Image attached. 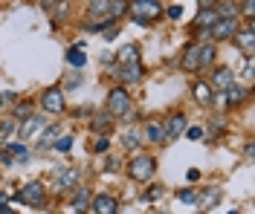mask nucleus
I'll return each instance as SVG.
<instances>
[{
  "label": "nucleus",
  "mask_w": 255,
  "mask_h": 214,
  "mask_svg": "<svg viewBox=\"0 0 255 214\" xmlns=\"http://www.w3.org/2000/svg\"><path fill=\"white\" fill-rule=\"evenodd\" d=\"M189 128V122H186V116L183 113H171L165 122H162V133H165V142H171V139H177L180 133Z\"/></svg>",
  "instance_id": "9"
},
{
  "label": "nucleus",
  "mask_w": 255,
  "mask_h": 214,
  "mask_svg": "<svg viewBox=\"0 0 255 214\" xmlns=\"http://www.w3.org/2000/svg\"><path fill=\"white\" fill-rule=\"evenodd\" d=\"M15 128H17V122H15V119H6V122H0V142H3V139H9Z\"/></svg>",
  "instance_id": "32"
},
{
  "label": "nucleus",
  "mask_w": 255,
  "mask_h": 214,
  "mask_svg": "<svg viewBox=\"0 0 255 214\" xmlns=\"http://www.w3.org/2000/svg\"><path fill=\"white\" fill-rule=\"evenodd\" d=\"M148 139L159 145V142H165V133H162V122H148Z\"/></svg>",
  "instance_id": "26"
},
{
  "label": "nucleus",
  "mask_w": 255,
  "mask_h": 214,
  "mask_svg": "<svg viewBox=\"0 0 255 214\" xmlns=\"http://www.w3.org/2000/svg\"><path fill=\"white\" fill-rule=\"evenodd\" d=\"M90 150H93V153H108V150H111V139H108V136H99V139H93Z\"/></svg>",
  "instance_id": "31"
},
{
  "label": "nucleus",
  "mask_w": 255,
  "mask_h": 214,
  "mask_svg": "<svg viewBox=\"0 0 255 214\" xmlns=\"http://www.w3.org/2000/svg\"><path fill=\"white\" fill-rule=\"evenodd\" d=\"M162 194H165V188H162V185H151V188L142 194V200H145V203H154V200H159Z\"/></svg>",
  "instance_id": "33"
},
{
  "label": "nucleus",
  "mask_w": 255,
  "mask_h": 214,
  "mask_svg": "<svg viewBox=\"0 0 255 214\" xmlns=\"http://www.w3.org/2000/svg\"><path fill=\"white\" fill-rule=\"evenodd\" d=\"M76 182H79V168H58V174H55V188L58 191H70Z\"/></svg>",
  "instance_id": "12"
},
{
  "label": "nucleus",
  "mask_w": 255,
  "mask_h": 214,
  "mask_svg": "<svg viewBox=\"0 0 255 214\" xmlns=\"http://www.w3.org/2000/svg\"><path fill=\"white\" fill-rule=\"evenodd\" d=\"M55 139H58V128H47V131H44V142H41V145H44V148H49Z\"/></svg>",
  "instance_id": "37"
},
{
  "label": "nucleus",
  "mask_w": 255,
  "mask_h": 214,
  "mask_svg": "<svg viewBox=\"0 0 255 214\" xmlns=\"http://www.w3.org/2000/svg\"><path fill=\"white\" fill-rule=\"evenodd\" d=\"M6 153L17 156L20 162H26V159H29V150H26V145H20V142H9V145H6Z\"/></svg>",
  "instance_id": "27"
},
{
  "label": "nucleus",
  "mask_w": 255,
  "mask_h": 214,
  "mask_svg": "<svg viewBox=\"0 0 255 214\" xmlns=\"http://www.w3.org/2000/svg\"><path fill=\"white\" fill-rule=\"evenodd\" d=\"M90 212L93 214H119V200L113 194H96L90 200Z\"/></svg>",
  "instance_id": "8"
},
{
  "label": "nucleus",
  "mask_w": 255,
  "mask_h": 214,
  "mask_svg": "<svg viewBox=\"0 0 255 214\" xmlns=\"http://www.w3.org/2000/svg\"><path fill=\"white\" fill-rule=\"evenodd\" d=\"M67 64L76 67V70H81V67L87 64V55H84L79 47H70V50H67Z\"/></svg>",
  "instance_id": "25"
},
{
  "label": "nucleus",
  "mask_w": 255,
  "mask_h": 214,
  "mask_svg": "<svg viewBox=\"0 0 255 214\" xmlns=\"http://www.w3.org/2000/svg\"><path fill=\"white\" fill-rule=\"evenodd\" d=\"M90 188H76V197H73V206H70V214H84L90 209Z\"/></svg>",
  "instance_id": "15"
},
{
  "label": "nucleus",
  "mask_w": 255,
  "mask_h": 214,
  "mask_svg": "<svg viewBox=\"0 0 255 214\" xmlns=\"http://www.w3.org/2000/svg\"><path fill=\"white\" fill-rule=\"evenodd\" d=\"M197 200H200V209L206 212V209H215L218 203H221V188H206L203 194H197Z\"/></svg>",
  "instance_id": "20"
},
{
  "label": "nucleus",
  "mask_w": 255,
  "mask_h": 214,
  "mask_svg": "<svg viewBox=\"0 0 255 214\" xmlns=\"http://www.w3.org/2000/svg\"><path fill=\"white\" fill-rule=\"evenodd\" d=\"M90 128H93V133H111V128H113V116L105 110V113H96L93 116V122H90Z\"/></svg>",
  "instance_id": "18"
},
{
  "label": "nucleus",
  "mask_w": 255,
  "mask_h": 214,
  "mask_svg": "<svg viewBox=\"0 0 255 214\" xmlns=\"http://www.w3.org/2000/svg\"><path fill=\"white\" fill-rule=\"evenodd\" d=\"M154 168H157L154 156H148V153H142V156H133V159H130V165H128V177H130L133 182H148L151 177H154Z\"/></svg>",
  "instance_id": "2"
},
{
  "label": "nucleus",
  "mask_w": 255,
  "mask_h": 214,
  "mask_svg": "<svg viewBox=\"0 0 255 214\" xmlns=\"http://www.w3.org/2000/svg\"><path fill=\"white\" fill-rule=\"evenodd\" d=\"M133 61H139V47L136 44H128L119 50V64H133Z\"/></svg>",
  "instance_id": "24"
},
{
  "label": "nucleus",
  "mask_w": 255,
  "mask_h": 214,
  "mask_svg": "<svg viewBox=\"0 0 255 214\" xmlns=\"http://www.w3.org/2000/svg\"><path fill=\"white\" fill-rule=\"evenodd\" d=\"M191 93H194V99L200 101V104H212V87H209L206 81H194V87H191Z\"/></svg>",
  "instance_id": "21"
},
{
  "label": "nucleus",
  "mask_w": 255,
  "mask_h": 214,
  "mask_svg": "<svg viewBox=\"0 0 255 214\" xmlns=\"http://www.w3.org/2000/svg\"><path fill=\"white\" fill-rule=\"evenodd\" d=\"M215 55H218L215 44H200V70H209L215 64Z\"/></svg>",
  "instance_id": "22"
},
{
  "label": "nucleus",
  "mask_w": 255,
  "mask_h": 214,
  "mask_svg": "<svg viewBox=\"0 0 255 214\" xmlns=\"http://www.w3.org/2000/svg\"><path fill=\"white\" fill-rule=\"evenodd\" d=\"M44 125H47V122H44V119H41V116H29V119H23V122H20V125H17L15 131L20 133V139H29V136H35V133L41 131V128H44Z\"/></svg>",
  "instance_id": "14"
},
{
  "label": "nucleus",
  "mask_w": 255,
  "mask_h": 214,
  "mask_svg": "<svg viewBox=\"0 0 255 214\" xmlns=\"http://www.w3.org/2000/svg\"><path fill=\"white\" fill-rule=\"evenodd\" d=\"M122 15H128V3H125V0H113L108 17H111V20H119Z\"/></svg>",
  "instance_id": "29"
},
{
  "label": "nucleus",
  "mask_w": 255,
  "mask_h": 214,
  "mask_svg": "<svg viewBox=\"0 0 255 214\" xmlns=\"http://www.w3.org/2000/svg\"><path fill=\"white\" fill-rule=\"evenodd\" d=\"M221 131H223V119H215V125L209 128V133H212V136H218Z\"/></svg>",
  "instance_id": "42"
},
{
  "label": "nucleus",
  "mask_w": 255,
  "mask_h": 214,
  "mask_svg": "<svg viewBox=\"0 0 255 214\" xmlns=\"http://www.w3.org/2000/svg\"><path fill=\"white\" fill-rule=\"evenodd\" d=\"M41 107H44L47 113H64V110H67L64 93L58 90V87H47V90L41 93Z\"/></svg>",
  "instance_id": "6"
},
{
  "label": "nucleus",
  "mask_w": 255,
  "mask_h": 214,
  "mask_svg": "<svg viewBox=\"0 0 255 214\" xmlns=\"http://www.w3.org/2000/svg\"><path fill=\"white\" fill-rule=\"evenodd\" d=\"M168 17H171V20H180V17H183V6H171V9H168Z\"/></svg>",
  "instance_id": "40"
},
{
  "label": "nucleus",
  "mask_w": 255,
  "mask_h": 214,
  "mask_svg": "<svg viewBox=\"0 0 255 214\" xmlns=\"http://www.w3.org/2000/svg\"><path fill=\"white\" fill-rule=\"evenodd\" d=\"M223 99H226L229 107H235V104H244V101L250 99V90L241 87V84H229V87L223 90Z\"/></svg>",
  "instance_id": "13"
},
{
  "label": "nucleus",
  "mask_w": 255,
  "mask_h": 214,
  "mask_svg": "<svg viewBox=\"0 0 255 214\" xmlns=\"http://www.w3.org/2000/svg\"><path fill=\"white\" fill-rule=\"evenodd\" d=\"M0 214H17L15 209H6V206H3V209H0Z\"/></svg>",
  "instance_id": "47"
},
{
  "label": "nucleus",
  "mask_w": 255,
  "mask_h": 214,
  "mask_svg": "<svg viewBox=\"0 0 255 214\" xmlns=\"http://www.w3.org/2000/svg\"><path fill=\"white\" fill-rule=\"evenodd\" d=\"M221 3H229V0H221Z\"/></svg>",
  "instance_id": "48"
},
{
  "label": "nucleus",
  "mask_w": 255,
  "mask_h": 214,
  "mask_svg": "<svg viewBox=\"0 0 255 214\" xmlns=\"http://www.w3.org/2000/svg\"><path fill=\"white\" fill-rule=\"evenodd\" d=\"M189 139H203V128H186Z\"/></svg>",
  "instance_id": "41"
},
{
  "label": "nucleus",
  "mask_w": 255,
  "mask_h": 214,
  "mask_svg": "<svg viewBox=\"0 0 255 214\" xmlns=\"http://www.w3.org/2000/svg\"><path fill=\"white\" fill-rule=\"evenodd\" d=\"M238 29H241L238 17H218V20L212 23V29H209V38H212V41H232Z\"/></svg>",
  "instance_id": "4"
},
{
  "label": "nucleus",
  "mask_w": 255,
  "mask_h": 214,
  "mask_svg": "<svg viewBox=\"0 0 255 214\" xmlns=\"http://www.w3.org/2000/svg\"><path fill=\"white\" fill-rule=\"evenodd\" d=\"M17 200H20L23 206H32V209H41V206H47V188H44V182H41V180L26 182V185L20 188Z\"/></svg>",
  "instance_id": "3"
},
{
  "label": "nucleus",
  "mask_w": 255,
  "mask_h": 214,
  "mask_svg": "<svg viewBox=\"0 0 255 214\" xmlns=\"http://www.w3.org/2000/svg\"><path fill=\"white\" fill-rule=\"evenodd\" d=\"M15 93H0V113L3 110H9V107H15Z\"/></svg>",
  "instance_id": "34"
},
{
  "label": "nucleus",
  "mask_w": 255,
  "mask_h": 214,
  "mask_svg": "<svg viewBox=\"0 0 255 214\" xmlns=\"http://www.w3.org/2000/svg\"><path fill=\"white\" fill-rule=\"evenodd\" d=\"M81 84V75H70L67 81H64V87H79Z\"/></svg>",
  "instance_id": "44"
},
{
  "label": "nucleus",
  "mask_w": 255,
  "mask_h": 214,
  "mask_svg": "<svg viewBox=\"0 0 255 214\" xmlns=\"http://www.w3.org/2000/svg\"><path fill=\"white\" fill-rule=\"evenodd\" d=\"M229 84H235V75H232V70H229V67H218V70L212 72V84H209V87L226 90Z\"/></svg>",
  "instance_id": "16"
},
{
  "label": "nucleus",
  "mask_w": 255,
  "mask_h": 214,
  "mask_svg": "<svg viewBox=\"0 0 255 214\" xmlns=\"http://www.w3.org/2000/svg\"><path fill=\"white\" fill-rule=\"evenodd\" d=\"M130 110V96H128L125 87H113L108 93V113L116 119V116H125Z\"/></svg>",
  "instance_id": "5"
},
{
  "label": "nucleus",
  "mask_w": 255,
  "mask_h": 214,
  "mask_svg": "<svg viewBox=\"0 0 255 214\" xmlns=\"http://www.w3.org/2000/svg\"><path fill=\"white\" fill-rule=\"evenodd\" d=\"M215 15L218 17H238L241 9L235 6V0H229V3H221V9H215Z\"/></svg>",
  "instance_id": "28"
},
{
  "label": "nucleus",
  "mask_w": 255,
  "mask_h": 214,
  "mask_svg": "<svg viewBox=\"0 0 255 214\" xmlns=\"http://www.w3.org/2000/svg\"><path fill=\"white\" fill-rule=\"evenodd\" d=\"M145 75V67L139 64V61H133V64H122L119 70H116V78L122 84H133V81H142Z\"/></svg>",
  "instance_id": "10"
},
{
  "label": "nucleus",
  "mask_w": 255,
  "mask_h": 214,
  "mask_svg": "<svg viewBox=\"0 0 255 214\" xmlns=\"http://www.w3.org/2000/svg\"><path fill=\"white\" fill-rule=\"evenodd\" d=\"M128 12L130 17L136 20V23H154L162 17V6H159L157 0H136V3H128Z\"/></svg>",
  "instance_id": "1"
},
{
  "label": "nucleus",
  "mask_w": 255,
  "mask_h": 214,
  "mask_svg": "<svg viewBox=\"0 0 255 214\" xmlns=\"http://www.w3.org/2000/svg\"><path fill=\"white\" fill-rule=\"evenodd\" d=\"M215 20H218V15H215V9H200V15L194 17V23H191V26H194L197 32L209 35V29H212V23H215Z\"/></svg>",
  "instance_id": "17"
},
{
  "label": "nucleus",
  "mask_w": 255,
  "mask_h": 214,
  "mask_svg": "<svg viewBox=\"0 0 255 214\" xmlns=\"http://www.w3.org/2000/svg\"><path fill=\"white\" fill-rule=\"evenodd\" d=\"M108 12H111V0H90V6H87V15L96 20H105Z\"/></svg>",
  "instance_id": "19"
},
{
  "label": "nucleus",
  "mask_w": 255,
  "mask_h": 214,
  "mask_svg": "<svg viewBox=\"0 0 255 214\" xmlns=\"http://www.w3.org/2000/svg\"><path fill=\"white\" fill-rule=\"evenodd\" d=\"M122 142H125V148H136V145H139V136L133 131H128L125 136H122Z\"/></svg>",
  "instance_id": "38"
},
{
  "label": "nucleus",
  "mask_w": 255,
  "mask_h": 214,
  "mask_svg": "<svg viewBox=\"0 0 255 214\" xmlns=\"http://www.w3.org/2000/svg\"><path fill=\"white\" fill-rule=\"evenodd\" d=\"M177 200H180V203H197V191L183 188V191H177Z\"/></svg>",
  "instance_id": "36"
},
{
  "label": "nucleus",
  "mask_w": 255,
  "mask_h": 214,
  "mask_svg": "<svg viewBox=\"0 0 255 214\" xmlns=\"http://www.w3.org/2000/svg\"><path fill=\"white\" fill-rule=\"evenodd\" d=\"M52 148L58 150V153H70V150H73V136H61V139H55Z\"/></svg>",
  "instance_id": "30"
},
{
  "label": "nucleus",
  "mask_w": 255,
  "mask_h": 214,
  "mask_svg": "<svg viewBox=\"0 0 255 214\" xmlns=\"http://www.w3.org/2000/svg\"><path fill=\"white\" fill-rule=\"evenodd\" d=\"M229 214H238V212H229Z\"/></svg>",
  "instance_id": "49"
},
{
  "label": "nucleus",
  "mask_w": 255,
  "mask_h": 214,
  "mask_svg": "<svg viewBox=\"0 0 255 214\" xmlns=\"http://www.w3.org/2000/svg\"><path fill=\"white\" fill-rule=\"evenodd\" d=\"M6 203H9V194H6V191H0V209H3Z\"/></svg>",
  "instance_id": "46"
},
{
  "label": "nucleus",
  "mask_w": 255,
  "mask_h": 214,
  "mask_svg": "<svg viewBox=\"0 0 255 214\" xmlns=\"http://www.w3.org/2000/svg\"><path fill=\"white\" fill-rule=\"evenodd\" d=\"M186 180H189V182H197V180H200V171H197V168L186 171Z\"/></svg>",
  "instance_id": "43"
},
{
  "label": "nucleus",
  "mask_w": 255,
  "mask_h": 214,
  "mask_svg": "<svg viewBox=\"0 0 255 214\" xmlns=\"http://www.w3.org/2000/svg\"><path fill=\"white\" fill-rule=\"evenodd\" d=\"M15 116H17V119H29V116H32V104H29V101L15 104Z\"/></svg>",
  "instance_id": "35"
},
{
  "label": "nucleus",
  "mask_w": 255,
  "mask_h": 214,
  "mask_svg": "<svg viewBox=\"0 0 255 214\" xmlns=\"http://www.w3.org/2000/svg\"><path fill=\"white\" fill-rule=\"evenodd\" d=\"M70 15V0H55V6L49 9V17L55 20V23H64Z\"/></svg>",
  "instance_id": "23"
},
{
  "label": "nucleus",
  "mask_w": 255,
  "mask_h": 214,
  "mask_svg": "<svg viewBox=\"0 0 255 214\" xmlns=\"http://www.w3.org/2000/svg\"><path fill=\"white\" fill-rule=\"evenodd\" d=\"M180 67L186 72H200V44H189L183 58H180Z\"/></svg>",
  "instance_id": "11"
},
{
  "label": "nucleus",
  "mask_w": 255,
  "mask_h": 214,
  "mask_svg": "<svg viewBox=\"0 0 255 214\" xmlns=\"http://www.w3.org/2000/svg\"><path fill=\"white\" fill-rule=\"evenodd\" d=\"M244 15L250 17V23H253V15H255V3L253 0H244Z\"/></svg>",
  "instance_id": "39"
},
{
  "label": "nucleus",
  "mask_w": 255,
  "mask_h": 214,
  "mask_svg": "<svg viewBox=\"0 0 255 214\" xmlns=\"http://www.w3.org/2000/svg\"><path fill=\"white\" fill-rule=\"evenodd\" d=\"M197 3H200V9H215V6H212L215 0H197Z\"/></svg>",
  "instance_id": "45"
},
{
  "label": "nucleus",
  "mask_w": 255,
  "mask_h": 214,
  "mask_svg": "<svg viewBox=\"0 0 255 214\" xmlns=\"http://www.w3.org/2000/svg\"><path fill=\"white\" fill-rule=\"evenodd\" d=\"M235 44L241 47V52L247 55V58H253L255 55V26L253 23H247V26H241L238 32H235V38H232Z\"/></svg>",
  "instance_id": "7"
}]
</instances>
